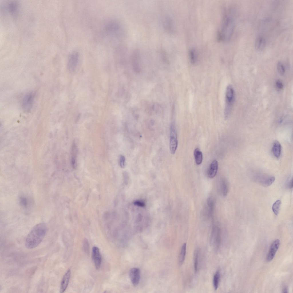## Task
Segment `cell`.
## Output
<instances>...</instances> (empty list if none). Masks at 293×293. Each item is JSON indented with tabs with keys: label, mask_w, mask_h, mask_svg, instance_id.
Returning a JSON list of instances; mask_svg holds the SVG:
<instances>
[{
	"label": "cell",
	"mask_w": 293,
	"mask_h": 293,
	"mask_svg": "<svg viewBox=\"0 0 293 293\" xmlns=\"http://www.w3.org/2000/svg\"><path fill=\"white\" fill-rule=\"evenodd\" d=\"M101 34L104 39L112 43L119 39L122 34L121 26L117 21L113 19L104 21L101 27Z\"/></svg>",
	"instance_id": "cell-1"
},
{
	"label": "cell",
	"mask_w": 293,
	"mask_h": 293,
	"mask_svg": "<svg viewBox=\"0 0 293 293\" xmlns=\"http://www.w3.org/2000/svg\"><path fill=\"white\" fill-rule=\"evenodd\" d=\"M47 231V227L43 222L36 224L30 231L26 238V247L31 249L37 246L41 242Z\"/></svg>",
	"instance_id": "cell-2"
},
{
	"label": "cell",
	"mask_w": 293,
	"mask_h": 293,
	"mask_svg": "<svg viewBox=\"0 0 293 293\" xmlns=\"http://www.w3.org/2000/svg\"><path fill=\"white\" fill-rule=\"evenodd\" d=\"M222 23L219 34V39L222 41H228L231 39L234 31V19L232 15L227 13L224 16Z\"/></svg>",
	"instance_id": "cell-3"
},
{
	"label": "cell",
	"mask_w": 293,
	"mask_h": 293,
	"mask_svg": "<svg viewBox=\"0 0 293 293\" xmlns=\"http://www.w3.org/2000/svg\"><path fill=\"white\" fill-rule=\"evenodd\" d=\"M225 95L224 114L225 118L226 119L230 115L235 100L234 90L231 85L229 84L227 86Z\"/></svg>",
	"instance_id": "cell-4"
},
{
	"label": "cell",
	"mask_w": 293,
	"mask_h": 293,
	"mask_svg": "<svg viewBox=\"0 0 293 293\" xmlns=\"http://www.w3.org/2000/svg\"><path fill=\"white\" fill-rule=\"evenodd\" d=\"M178 146L177 134L175 125L172 123L170 126V141L169 148L170 152L174 154L177 150Z\"/></svg>",
	"instance_id": "cell-5"
},
{
	"label": "cell",
	"mask_w": 293,
	"mask_h": 293,
	"mask_svg": "<svg viewBox=\"0 0 293 293\" xmlns=\"http://www.w3.org/2000/svg\"><path fill=\"white\" fill-rule=\"evenodd\" d=\"M254 179L265 187L270 186L274 182L275 177L272 176L258 173L254 176Z\"/></svg>",
	"instance_id": "cell-6"
},
{
	"label": "cell",
	"mask_w": 293,
	"mask_h": 293,
	"mask_svg": "<svg viewBox=\"0 0 293 293\" xmlns=\"http://www.w3.org/2000/svg\"><path fill=\"white\" fill-rule=\"evenodd\" d=\"M35 94L32 92H29L23 97L22 101V106L24 110L28 111L31 110L33 105Z\"/></svg>",
	"instance_id": "cell-7"
},
{
	"label": "cell",
	"mask_w": 293,
	"mask_h": 293,
	"mask_svg": "<svg viewBox=\"0 0 293 293\" xmlns=\"http://www.w3.org/2000/svg\"><path fill=\"white\" fill-rule=\"evenodd\" d=\"M79 58V53L76 51H74L70 54L68 58V66L70 72H73L76 68L78 62Z\"/></svg>",
	"instance_id": "cell-8"
},
{
	"label": "cell",
	"mask_w": 293,
	"mask_h": 293,
	"mask_svg": "<svg viewBox=\"0 0 293 293\" xmlns=\"http://www.w3.org/2000/svg\"><path fill=\"white\" fill-rule=\"evenodd\" d=\"M211 241L214 249H218L221 241V237L220 229L218 228H214L212 231Z\"/></svg>",
	"instance_id": "cell-9"
},
{
	"label": "cell",
	"mask_w": 293,
	"mask_h": 293,
	"mask_svg": "<svg viewBox=\"0 0 293 293\" xmlns=\"http://www.w3.org/2000/svg\"><path fill=\"white\" fill-rule=\"evenodd\" d=\"M280 244V241L278 239L275 240L272 243L266 257V260L268 261H271L274 258Z\"/></svg>",
	"instance_id": "cell-10"
},
{
	"label": "cell",
	"mask_w": 293,
	"mask_h": 293,
	"mask_svg": "<svg viewBox=\"0 0 293 293\" xmlns=\"http://www.w3.org/2000/svg\"><path fill=\"white\" fill-rule=\"evenodd\" d=\"M92 258L96 269L99 270L101 265L102 256L99 250L97 247L94 246L93 248Z\"/></svg>",
	"instance_id": "cell-11"
},
{
	"label": "cell",
	"mask_w": 293,
	"mask_h": 293,
	"mask_svg": "<svg viewBox=\"0 0 293 293\" xmlns=\"http://www.w3.org/2000/svg\"><path fill=\"white\" fill-rule=\"evenodd\" d=\"M129 276L132 284L136 286L139 283L140 279V272L138 268L131 269L129 272Z\"/></svg>",
	"instance_id": "cell-12"
},
{
	"label": "cell",
	"mask_w": 293,
	"mask_h": 293,
	"mask_svg": "<svg viewBox=\"0 0 293 293\" xmlns=\"http://www.w3.org/2000/svg\"><path fill=\"white\" fill-rule=\"evenodd\" d=\"M70 269H69L64 275L62 280L60 288V292H63L67 288L70 280Z\"/></svg>",
	"instance_id": "cell-13"
},
{
	"label": "cell",
	"mask_w": 293,
	"mask_h": 293,
	"mask_svg": "<svg viewBox=\"0 0 293 293\" xmlns=\"http://www.w3.org/2000/svg\"><path fill=\"white\" fill-rule=\"evenodd\" d=\"M218 163L215 160H213L210 164L207 172L208 177L210 178L214 177L217 173L218 169Z\"/></svg>",
	"instance_id": "cell-14"
},
{
	"label": "cell",
	"mask_w": 293,
	"mask_h": 293,
	"mask_svg": "<svg viewBox=\"0 0 293 293\" xmlns=\"http://www.w3.org/2000/svg\"><path fill=\"white\" fill-rule=\"evenodd\" d=\"M266 40L265 37L263 35H259L256 38L255 43L256 49L258 50H263L266 45Z\"/></svg>",
	"instance_id": "cell-15"
},
{
	"label": "cell",
	"mask_w": 293,
	"mask_h": 293,
	"mask_svg": "<svg viewBox=\"0 0 293 293\" xmlns=\"http://www.w3.org/2000/svg\"><path fill=\"white\" fill-rule=\"evenodd\" d=\"M78 151L77 147L75 142L72 144L71 149V163L72 167L76 168L77 165V155Z\"/></svg>",
	"instance_id": "cell-16"
},
{
	"label": "cell",
	"mask_w": 293,
	"mask_h": 293,
	"mask_svg": "<svg viewBox=\"0 0 293 293\" xmlns=\"http://www.w3.org/2000/svg\"><path fill=\"white\" fill-rule=\"evenodd\" d=\"M272 152L276 158L280 157L282 152V146L280 143L276 140L274 142L272 149Z\"/></svg>",
	"instance_id": "cell-17"
},
{
	"label": "cell",
	"mask_w": 293,
	"mask_h": 293,
	"mask_svg": "<svg viewBox=\"0 0 293 293\" xmlns=\"http://www.w3.org/2000/svg\"><path fill=\"white\" fill-rule=\"evenodd\" d=\"M189 56L191 63L193 64H196L198 59V54L197 50L194 48L191 49L189 51Z\"/></svg>",
	"instance_id": "cell-18"
},
{
	"label": "cell",
	"mask_w": 293,
	"mask_h": 293,
	"mask_svg": "<svg viewBox=\"0 0 293 293\" xmlns=\"http://www.w3.org/2000/svg\"><path fill=\"white\" fill-rule=\"evenodd\" d=\"M194 155L196 164L198 165L201 164L203 161V154L199 149L197 148L195 149Z\"/></svg>",
	"instance_id": "cell-19"
},
{
	"label": "cell",
	"mask_w": 293,
	"mask_h": 293,
	"mask_svg": "<svg viewBox=\"0 0 293 293\" xmlns=\"http://www.w3.org/2000/svg\"><path fill=\"white\" fill-rule=\"evenodd\" d=\"M186 251V244L184 243L181 247L179 258V263L181 265L185 260Z\"/></svg>",
	"instance_id": "cell-20"
},
{
	"label": "cell",
	"mask_w": 293,
	"mask_h": 293,
	"mask_svg": "<svg viewBox=\"0 0 293 293\" xmlns=\"http://www.w3.org/2000/svg\"><path fill=\"white\" fill-rule=\"evenodd\" d=\"M220 189L221 193L224 196H226L228 191V186L227 181L223 179L220 183Z\"/></svg>",
	"instance_id": "cell-21"
},
{
	"label": "cell",
	"mask_w": 293,
	"mask_h": 293,
	"mask_svg": "<svg viewBox=\"0 0 293 293\" xmlns=\"http://www.w3.org/2000/svg\"><path fill=\"white\" fill-rule=\"evenodd\" d=\"M163 21V25L165 29L168 31H171L172 30V24L171 19L169 17H166Z\"/></svg>",
	"instance_id": "cell-22"
},
{
	"label": "cell",
	"mask_w": 293,
	"mask_h": 293,
	"mask_svg": "<svg viewBox=\"0 0 293 293\" xmlns=\"http://www.w3.org/2000/svg\"><path fill=\"white\" fill-rule=\"evenodd\" d=\"M220 277V272L217 270L214 275L213 279V286L215 290H217L218 287Z\"/></svg>",
	"instance_id": "cell-23"
},
{
	"label": "cell",
	"mask_w": 293,
	"mask_h": 293,
	"mask_svg": "<svg viewBox=\"0 0 293 293\" xmlns=\"http://www.w3.org/2000/svg\"><path fill=\"white\" fill-rule=\"evenodd\" d=\"M199 253V250L198 248L196 249L194 253V270L196 273L198 268V259Z\"/></svg>",
	"instance_id": "cell-24"
},
{
	"label": "cell",
	"mask_w": 293,
	"mask_h": 293,
	"mask_svg": "<svg viewBox=\"0 0 293 293\" xmlns=\"http://www.w3.org/2000/svg\"><path fill=\"white\" fill-rule=\"evenodd\" d=\"M281 204V201L278 200L276 201L272 205V210L276 215H277L279 213Z\"/></svg>",
	"instance_id": "cell-25"
},
{
	"label": "cell",
	"mask_w": 293,
	"mask_h": 293,
	"mask_svg": "<svg viewBox=\"0 0 293 293\" xmlns=\"http://www.w3.org/2000/svg\"><path fill=\"white\" fill-rule=\"evenodd\" d=\"M15 2H11L8 4V7L11 13L15 14L17 11V5Z\"/></svg>",
	"instance_id": "cell-26"
},
{
	"label": "cell",
	"mask_w": 293,
	"mask_h": 293,
	"mask_svg": "<svg viewBox=\"0 0 293 293\" xmlns=\"http://www.w3.org/2000/svg\"><path fill=\"white\" fill-rule=\"evenodd\" d=\"M277 68L279 74L281 75H284L285 72V70L284 66L282 62H280L278 63Z\"/></svg>",
	"instance_id": "cell-27"
},
{
	"label": "cell",
	"mask_w": 293,
	"mask_h": 293,
	"mask_svg": "<svg viewBox=\"0 0 293 293\" xmlns=\"http://www.w3.org/2000/svg\"><path fill=\"white\" fill-rule=\"evenodd\" d=\"M207 204L208 206L209 214L211 215L212 214L213 209V202L212 199L210 197L207 200Z\"/></svg>",
	"instance_id": "cell-28"
},
{
	"label": "cell",
	"mask_w": 293,
	"mask_h": 293,
	"mask_svg": "<svg viewBox=\"0 0 293 293\" xmlns=\"http://www.w3.org/2000/svg\"><path fill=\"white\" fill-rule=\"evenodd\" d=\"M125 157L122 155L119 156V163L120 167L124 168L125 166Z\"/></svg>",
	"instance_id": "cell-29"
},
{
	"label": "cell",
	"mask_w": 293,
	"mask_h": 293,
	"mask_svg": "<svg viewBox=\"0 0 293 293\" xmlns=\"http://www.w3.org/2000/svg\"><path fill=\"white\" fill-rule=\"evenodd\" d=\"M276 84L277 88L278 89L282 90L283 88V84L280 80H277L276 82Z\"/></svg>",
	"instance_id": "cell-30"
},
{
	"label": "cell",
	"mask_w": 293,
	"mask_h": 293,
	"mask_svg": "<svg viewBox=\"0 0 293 293\" xmlns=\"http://www.w3.org/2000/svg\"><path fill=\"white\" fill-rule=\"evenodd\" d=\"M84 248L85 252L88 253L89 252V245L88 241L86 239L84 240Z\"/></svg>",
	"instance_id": "cell-31"
},
{
	"label": "cell",
	"mask_w": 293,
	"mask_h": 293,
	"mask_svg": "<svg viewBox=\"0 0 293 293\" xmlns=\"http://www.w3.org/2000/svg\"><path fill=\"white\" fill-rule=\"evenodd\" d=\"M287 186L290 189H292L293 187V179L292 178L289 179L287 183Z\"/></svg>",
	"instance_id": "cell-32"
},
{
	"label": "cell",
	"mask_w": 293,
	"mask_h": 293,
	"mask_svg": "<svg viewBox=\"0 0 293 293\" xmlns=\"http://www.w3.org/2000/svg\"><path fill=\"white\" fill-rule=\"evenodd\" d=\"M123 177L125 183L127 182L128 179V175L127 172L124 171L123 173Z\"/></svg>",
	"instance_id": "cell-33"
},
{
	"label": "cell",
	"mask_w": 293,
	"mask_h": 293,
	"mask_svg": "<svg viewBox=\"0 0 293 293\" xmlns=\"http://www.w3.org/2000/svg\"><path fill=\"white\" fill-rule=\"evenodd\" d=\"M134 204L140 207H143L144 205V203L139 201H136L135 202H134Z\"/></svg>",
	"instance_id": "cell-34"
},
{
	"label": "cell",
	"mask_w": 293,
	"mask_h": 293,
	"mask_svg": "<svg viewBox=\"0 0 293 293\" xmlns=\"http://www.w3.org/2000/svg\"><path fill=\"white\" fill-rule=\"evenodd\" d=\"M283 293H288V289L287 287H285L283 289Z\"/></svg>",
	"instance_id": "cell-35"
}]
</instances>
